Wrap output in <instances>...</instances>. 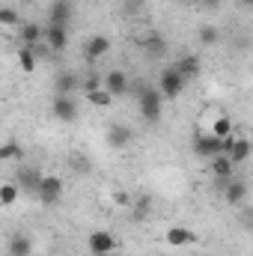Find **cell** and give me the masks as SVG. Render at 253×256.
I'll list each match as a JSON object with an SVG mask.
<instances>
[{
	"mask_svg": "<svg viewBox=\"0 0 253 256\" xmlns=\"http://www.w3.org/2000/svg\"><path fill=\"white\" fill-rule=\"evenodd\" d=\"M18 196H21V188L15 185V179L0 185V206H12V202H18Z\"/></svg>",
	"mask_w": 253,
	"mask_h": 256,
	"instance_id": "obj_22",
	"label": "cell"
},
{
	"mask_svg": "<svg viewBox=\"0 0 253 256\" xmlns=\"http://www.w3.org/2000/svg\"><path fill=\"white\" fill-rule=\"evenodd\" d=\"M80 86H84V92H92V90H98V86H102V78H98V74H90Z\"/></svg>",
	"mask_w": 253,
	"mask_h": 256,
	"instance_id": "obj_29",
	"label": "cell"
},
{
	"mask_svg": "<svg viewBox=\"0 0 253 256\" xmlns=\"http://www.w3.org/2000/svg\"><path fill=\"white\" fill-rule=\"evenodd\" d=\"M116 236L110 232V230H92L90 236H86V248H90V254L92 256H114L116 250Z\"/></svg>",
	"mask_w": 253,
	"mask_h": 256,
	"instance_id": "obj_4",
	"label": "cell"
},
{
	"mask_svg": "<svg viewBox=\"0 0 253 256\" xmlns=\"http://www.w3.org/2000/svg\"><path fill=\"white\" fill-rule=\"evenodd\" d=\"M128 80H131V78H128L122 68H110V72L102 78V90L110 92L114 98H116V96H128Z\"/></svg>",
	"mask_w": 253,
	"mask_h": 256,
	"instance_id": "obj_6",
	"label": "cell"
},
{
	"mask_svg": "<svg viewBox=\"0 0 253 256\" xmlns=\"http://www.w3.org/2000/svg\"><path fill=\"white\" fill-rule=\"evenodd\" d=\"M110 54V39L104 36V33H92L90 39H86V45H84V57L90 60V63H96V60H102V57H108Z\"/></svg>",
	"mask_w": 253,
	"mask_h": 256,
	"instance_id": "obj_8",
	"label": "cell"
},
{
	"mask_svg": "<svg viewBox=\"0 0 253 256\" xmlns=\"http://www.w3.org/2000/svg\"><path fill=\"white\" fill-rule=\"evenodd\" d=\"M72 21V3L68 0H54L51 12H48V24H60V27H68Z\"/></svg>",
	"mask_w": 253,
	"mask_h": 256,
	"instance_id": "obj_16",
	"label": "cell"
},
{
	"mask_svg": "<svg viewBox=\"0 0 253 256\" xmlns=\"http://www.w3.org/2000/svg\"><path fill=\"white\" fill-rule=\"evenodd\" d=\"M15 57H18V66H21V72H27V74H30V72H36V66H39V57L33 54V48H24V45H21Z\"/></svg>",
	"mask_w": 253,
	"mask_h": 256,
	"instance_id": "obj_20",
	"label": "cell"
},
{
	"mask_svg": "<svg viewBox=\"0 0 253 256\" xmlns=\"http://www.w3.org/2000/svg\"><path fill=\"white\" fill-rule=\"evenodd\" d=\"M212 134H214V137H226V134H232V120H230V116H218L214 126H212Z\"/></svg>",
	"mask_w": 253,
	"mask_h": 256,
	"instance_id": "obj_26",
	"label": "cell"
},
{
	"mask_svg": "<svg viewBox=\"0 0 253 256\" xmlns=\"http://www.w3.org/2000/svg\"><path fill=\"white\" fill-rule=\"evenodd\" d=\"M42 33H45V30H42L39 24H21V27H18V39H21L24 48H36V45L42 42Z\"/></svg>",
	"mask_w": 253,
	"mask_h": 256,
	"instance_id": "obj_18",
	"label": "cell"
},
{
	"mask_svg": "<svg viewBox=\"0 0 253 256\" xmlns=\"http://www.w3.org/2000/svg\"><path fill=\"white\" fill-rule=\"evenodd\" d=\"M226 158H230V161H232L236 167H238V164H244V161L250 158V140H248V137H238V134H236V137H232V146L226 149Z\"/></svg>",
	"mask_w": 253,
	"mask_h": 256,
	"instance_id": "obj_13",
	"label": "cell"
},
{
	"mask_svg": "<svg viewBox=\"0 0 253 256\" xmlns=\"http://www.w3.org/2000/svg\"><path fill=\"white\" fill-rule=\"evenodd\" d=\"M42 42L51 54H60L68 48V27H60V24H48L45 33H42Z\"/></svg>",
	"mask_w": 253,
	"mask_h": 256,
	"instance_id": "obj_5",
	"label": "cell"
},
{
	"mask_svg": "<svg viewBox=\"0 0 253 256\" xmlns=\"http://www.w3.org/2000/svg\"><path fill=\"white\" fill-rule=\"evenodd\" d=\"M21 155H24L21 143H15V140H6V143H0V164H6V161H18Z\"/></svg>",
	"mask_w": 253,
	"mask_h": 256,
	"instance_id": "obj_21",
	"label": "cell"
},
{
	"mask_svg": "<svg viewBox=\"0 0 253 256\" xmlns=\"http://www.w3.org/2000/svg\"><path fill=\"white\" fill-rule=\"evenodd\" d=\"M78 86V78L72 74V72H63L60 78H57V84H54V90H57V96H72V90Z\"/></svg>",
	"mask_w": 253,
	"mask_h": 256,
	"instance_id": "obj_24",
	"label": "cell"
},
{
	"mask_svg": "<svg viewBox=\"0 0 253 256\" xmlns=\"http://www.w3.org/2000/svg\"><path fill=\"white\" fill-rule=\"evenodd\" d=\"M104 137H108V146H110V149H126L128 143L134 140V128L122 126V122H110Z\"/></svg>",
	"mask_w": 253,
	"mask_h": 256,
	"instance_id": "obj_9",
	"label": "cell"
},
{
	"mask_svg": "<svg viewBox=\"0 0 253 256\" xmlns=\"http://www.w3.org/2000/svg\"><path fill=\"white\" fill-rule=\"evenodd\" d=\"M194 152L200 155V158H218V155H224L220 152V137H214V134H200L196 140H194Z\"/></svg>",
	"mask_w": 253,
	"mask_h": 256,
	"instance_id": "obj_10",
	"label": "cell"
},
{
	"mask_svg": "<svg viewBox=\"0 0 253 256\" xmlns=\"http://www.w3.org/2000/svg\"><path fill=\"white\" fill-rule=\"evenodd\" d=\"M238 3H242V6H248V9L253 6V0H238Z\"/></svg>",
	"mask_w": 253,
	"mask_h": 256,
	"instance_id": "obj_32",
	"label": "cell"
},
{
	"mask_svg": "<svg viewBox=\"0 0 253 256\" xmlns=\"http://www.w3.org/2000/svg\"><path fill=\"white\" fill-rule=\"evenodd\" d=\"M149 208H152V196H146V194L137 196V214H146Z\"/></svg>",
	"mask_w": 253,
	"mask_h": 256,
	"instance_id": "obj_30",
	"label": "cell"
},
{
	"mask_svg": "<svg viewBox=\"0 0 253 256\" xmlns=\"http://www.w3.org/2000/svg\"><path fill=\"white\" fill-rule=\"evenodd\" d=\"M63 179L60 176H54V173H42L39 176V182H36V191H33V196L42 202V206H57L60 200H63Z\"/></svg>",
	"mask_w": 253,
	"mask_h": 256,
	"instance_id": "obj_2",
	"label": "cell"
},
{
	"mask_svg": "<svg viewBox=\"0 0 253 256\" xmlns=\"http://www.w3.org/2000/svg\"><path fill=\"white\" fill-rule=\"evenodd\" d=\"M72 167H74V170H80V173H90V167H92V164H90V158H84V155H78V152H74V155H72Z\"/></svg>",
	"mask_w": 253,
	"mask_h": 256,
	"instance_id": "obj_28",
	"label": "cell"
},
{
	"mask_svg": "<svg viewBox=\"0 0 253 256\" xmlns=\"http://www.w3.org/2000/svg\"><path fill=\"white\" fill-rule=\"evenodd\" d=\"M188 86V80L173 68V66H167L161 74H158V84H155V90L161 92V98L164 102H173V98H179L182 96V90Z\"/></svg>",
	"mask_w": 253,
	"mask_h": 256,
	"instance_id": "obj_3",
	"label": "cell"
},
{
	"mask_svg": "<svg viewBox=\"0 0 253 256\" xmlns=\"http://www.w3.org/2000/svg\"><path fill=\"white\" fill-rule=\"evenodd\" d=\"M218 39H220V30H218V27H212V24L200 27V42H202V45H214Z\"/></svg>",
	"mask_w": 253,
	"mask_h": 256,
	"instance_id": "obj_27",
	"label": "cell"
},
{
	"mask_svg": "<svg viewBox=\"0 0 253 256\" xmlns=\"http://www.w3.org/2000/svg\"><path fill=\"white\" fill-rule=\"evenodd\" d=\"M173 68L185 78V80H194L196 74H200V68H202V63H200V57L196 54H185V57H179L176 63H173Z\"/></svg>",
	"mask_w": 253,
	"mask_h": 256,
	"instance_id": "obj_14",
	"label": "cell"
},
{
	"mask_svg": "<svg viewBox=\"0 0 253 256\" xmlns=\"http://www.w3.org/2000/svg\"><path fill=\"white\" fill-rule=\"evenodd\" d=\"M200 6H206V9H218L220 6V0H196Z\"/></svg>",
	"mask_w": 253,
	"mask_h": 256,
	"instance_id": "obj_31",
	"label": "cell"
},
{
	"mask_svg": "<svg viewBox=\"0 0 253 256\" xmlns=\"http://www.w3.org/2000/svg\"><path fill=\"white\" fill-rule=\"evenodd\" d=\"M39 176H42V173H39V170H33V167H24V170H18V173H15V185H18V188H21V191H36V182H39Z\"/></svg>",
	"mask_w": 253,
	"mask_h": 256,
	"instance_id": "obj_19",
	"label": "cell"
},
{
	"mask_svg": "<svg viewBox=\"0 0 253 256\" xmlns=\"http://www.w3.org/2000/svg\"><path fill=\"white\" fill-rule=\"evenodd\" d=\"M212 173L226 185L230 179H236V164H232L226 155H218V158H212Z\"/></svg>",
	"mask_w": 253,
	"mask_h": 256,
	"instance_id": "obj_17",
	"label": "cell"
},
{
	"mask_svg": "<svg viewBox=\"0 0 253 256\" xmlns=\"http://www.w3.org/2000/svg\"><path fill=\"white\" fill-rule=\"evenodd\" d=\"M248 194H250V188H248L244 179H230L226 188H224V200L230 206H244L248 202Z\"/></svg>",
	"mask_w": 253,
	"mask_h": 256,
	"instance_id": "obj_11",
	"label": "cell"
},
{
	"mask_svg": "<svg viewBox=\"0 0 253 256\" xmlns=\"http://www.w3.org/2000/svg\"><path fill=\"white\" fill-rule=\"evenodd\" d=\"M51 114H54L57 122H74V120H78V104H74L72 96H54Z\"/></svg>",
	"mask_w": 253,
	"mask_h": 256,
	"instance_id": "obj_7",
	"label": "cell"
},
{
	"mask_svg": "<svg viewBox=\"0 0 253 256\" xmlns=\"http://www.w3.org/2000/svg\"><path fill=\"white\" fill-rule=\"evenodd\" d=\"M0 27H12V30H18V27H21V15H18V9H12V6H0Z\"/></svg>",
	"mask_w": 253,
	"mask_h": 256,
	"instance_id": "obj_23",
	"label": "cell"
},
{
	"mask_svg": "<svg viewBox=\"0 0 253 256\" xmlns=\"http://www.w3.org/2000/svg\"><path fill=\"white\" fill-rule=\"evenodd\" d=\"M6 254L9 256H30L33 254V238L27 232H15L6 244Z\"/></svg>",
	"mask_w": 253,
	"mask_h": 256,
	"instance_id": "obj_15",
	"label": "cell"
},
{
	"mask_svg": "<svg viewBox=\"0 0 253 256\" xmlns=\"http://www.w3.org/2000/svg\"><path fill=\"white\" fill-rule=\"evenodd\" d=\"M164 242L170 244V248H188V244H194L196 242V236L190 232L188 226H167V232H164Z\"/></svg>",
	"mask_w": 253,
	"mask_h": 256,
	"instance_id": "obj_12",
	"label": "cell"
},
{
	"mask_svg": "<svg viewBox=\"0 0 253 256\" xmlns=\"http://www.w3.org/2000/svg\"><path fill=\"white\" fill-rule=\"evenodd\" d=\"M86 102H90L92 108H110V102H114V96H110V92H104V90L98 86V90H92V92H86Z\"/></svg>",
	"mask_w": 253,
	"mask_h": 256,
	"instance_id": "obj_25",
	"label": "cell"
},
{
	"mask_svg": "<svg viewBox=\"0 0 253 256\" xmlns=\"http://www.w3.org/2000/svg\"><path fill=\"white\" fill-rule=\"evenodd\" d=\"M128 96H134L137 110H140V116L149 126H158L161 122V116H164V98L155 90V84H149L143 78H134V80H128Z\"/></svg>",
	"mask_w": 253,
	"mask_h": 256,
	"instance_id": "obj_1",
	"label": "cell"
}]
</instances>
